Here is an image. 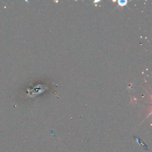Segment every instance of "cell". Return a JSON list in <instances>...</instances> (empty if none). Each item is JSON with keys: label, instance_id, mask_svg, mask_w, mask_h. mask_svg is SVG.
<instances>
[{"label": "cell", "instance_id": "6da1fadb", "mask_svg": "<svg viewBox=\"0 0 152 152\" xmlns=\"http://www.w3.org/2000/svg\"><path fill=\"white\" fill-rule=\"evenodd\" d=\"M126 2H127V1H119L118 2V4L120 5H125L126 4Z\"/></svg>", "mask_w": 152, "mask_h": 152}]
</instances>
